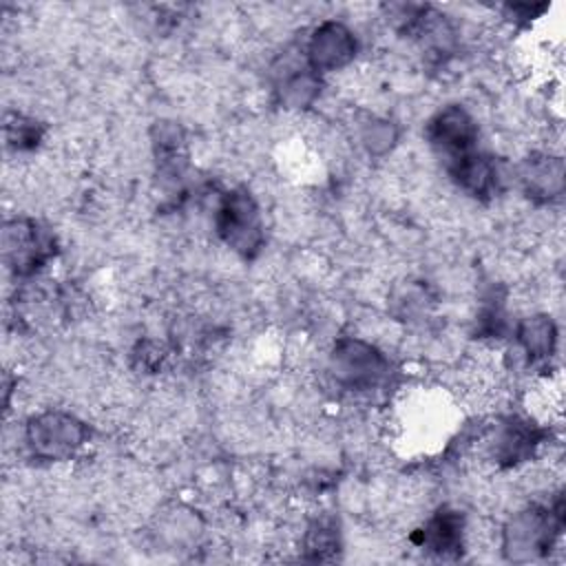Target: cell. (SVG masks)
Segmentation results:
<instances>
[{
    "instance_id": "obj_13",
    "label": "cell",
    "mask_w": 566,
    "mask_h": 566,
    "mask_svg": "<svg viewBox=\"0 0 566 566\" xmlns=\"http://www.w3.org/2000/svg\"><path fill=\"white\" fill-rule=\"evenodd\" d=\"M336 544L334 539V531L332 526H325V524H318L310 531L307 535V551H314V557L316 559H325V553L332 551Z\"/></svg>"
},
{
    "instance_id": "obj_10",
    "label": "cell",
    "mask_w": 566,
    "mask_h": 566,
    "mask_svg": "<svg viewBox=\"0 0 566 566\" xmlns=\"http://www.w3.org/2000/svg\"><path fill=\"white\" fill-rule=\"evenodd\" d=\"M520 340L531 356H548L555 343L553 323L546 316L528 318L520 329Z\"/></svg>"
},
{
    "instance_id": "obj_1",
    "label": "cell",
    "mask_w": 566,
    "mask_h": 566,
    "mask_svg": "<svg viewBox=\"0 0 566 566\" xmlns=\"http://www.w3.org/2000/svg\"><path fill=\"white\" fill-rule=\"evenodd\" d=\"M555 515L551 509H531L517 513L504 528V551L511 559L524 562L544 555L553 546L557 533Z\"/></svg>"
},
{
    "instance_id": "obj_4",
    "label": "cell",
    "mask_w": 566,
    "mask_h": 566,
    "mask_svg": "<svg viewBox=\"0 0 566 566\" xmlns=\"http://www.w3.org/2000/svg\"><path fill=\"white\" fill-rule=\"evenodd\" d=\"M385 371V358L363 340H340L332 354V374L352 389L376 385Z\"/></svg>"
},
{
    "instance_id": "obj_6",
    "label": "cell",
    "mask_w": 566,
    "mask_h": 566,
    "mask_svg": "<svg viewBox=\"0 0 566 566\" xmlns=\"http://www.w3.org/2000/svg\"><path fill=\"white\" fill-rule=\"evenodd\" d=\"M356 53V40L340 22L321 24L307 44V57L314 71H336Z\"/></svg>"
},
{
    "instance_id": "obj_3",
    "label": "cell",
    "mask_w": 566,
    "mask_h": 566,
    "mask_svg": "<svg viewBox=\"0 0 566 566\" xmlns=\"http://www.w3.org/2000/svg\"><path fill=\"white\" fill-rule=\"evenodd\" d=\"M221 237L234 248L245 254L254 252L261 243V223L259 210L252 197L243 190L230 192L219 208L217 219Z\"/></svg>"
},
{
    "instance_id": "obj_5",
    "label": "cell",
    "mask_w": 566,
    "mask_h": 566,
    "mask_svg": "<svg viewBox=\"0 0 566 566\" xmlns=\"http://www.w3.org/2000/svg\"><path fill=\"white\" fill-rule=\"evenodd\" d=\"M51 254V241L33 221H13L4 228V256L18 272H33Z\"/></svg>"
},
{
    "instance_id": "obj_7",
    "label": "cell",
    "mask_w": 566,
    "mask_h": 566,
    "mask_svg": "<svg viewBox=\"0 0 566 566\" xmlns=\"http://www.w3.org/2000/svg\"><path fill=\"white\" fill-rule=\"evenodd\" d=\"M429 137L433 146L442 148L451 159L471 153L475 139V124L460 106H449L438 113L429 124Z\"/></svg>"
},
{
    "instance_id": "obj_14",
    "label": "cell",
    "mask_w": 566,
    "mask_h": 566,
    "mask_svg": "<svg viewBox=\"0 0 566 566\" xmlns=\"http://www.w3.org/2000/svg\"><path fill=\"white\" fill-rule=\"evenodd\" d=\"M7 135H9V139L15 142L18 148H24V146H29L31 142L38 139V128L31 122H20L18 126L7 124Z\"/></svg>"
},
{
    "instance_id": "obj_8",
    "label": "cell",
    "mask_w": 566,
    "mask_h": 566,
    "mask_svg": "<svg viewBox=\"0 0 566 566\" xmlns=\"http://www.w3.org/2000/svg\"><path fill=\"white\" fill-rule=\"evenodd\" d=\"M453 177L458 184L473 192V195H486L495 186V168L493 164L475 153H467L455 159L453 164Z\"/></svg>"
},
{
    "instance_id": "obj_9",
    "label": "cell",
    "mask_w": 566,
    "mask_h": 566,
    "mask_svg": "<svg viewBox=\"0 0 566 566\" xmlns=\"http://www.w3.org/2000/svg\"><path fill=\"white\" fill-rule=\"evenodd\" d=\"M462 537V520L455 513H440L424 526V544L436 553H451Z\"/></svg>"
},
{
    "instance_id": "obj_11",
    "label": "cell",
    "mask_w": 566,
    "mask_h": 566,
    "mask_svg": "<svg viewBox=\"0 0 566 566\" xmlns=\"http://www.w3.org/2000/svg\"><path fill=\"white\" fill-rule=\"evenodd\" d=\"M318 82L314 80V75L310 73H296L292 77H287L283 82V88H281V97L285 104L290 106H305L314 99V95L318 93Z\"/></svg>"
},
{
    "instance_id": "obj_2",
    "label": "cell",
    "mask_w": 566,
    "mask_h": 566,
    "mask_svg": "<svg viewBox=\"0 0 566 566\" xmlns=\"http://www.w3.org/2000/svg\"><path fill=\"white\" fill-rule=\"evenodd\" d=\"M86 429L71 416L42 413L27 427V442L31 451L44 460H64L82 447Z\"/></svg>"
},
{
    "instance_id": "obj_12",
    "label": "cell",
    "mask_w": 566,
    "mask_h": 566,
    "mask_svg": "<svg viewBox=\"0 0 566 566\" xmlns=\"http://www.w3.org/2000/svg\"><path fill=\"white\" fill-rule=\"evenodd\" d=\"M365 144L369 146V150L374 153H382L391 146V142L396 139V130L387 124V122H374L367 126L365 135H363Z\"/></svg>"
}]
</instances>
